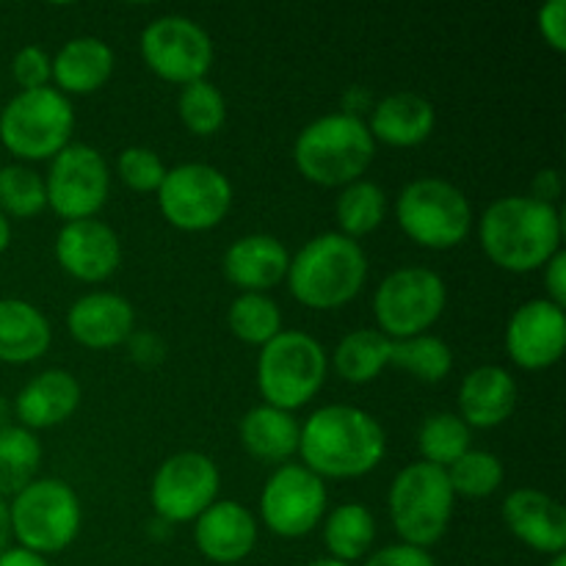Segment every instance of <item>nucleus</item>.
<instances>
[{
    "mask_svg": "<svg viewBox=\"0 0 566 566\" xmlns=\"http://www.w3.org/2000/svg\"><path fill=\"white\" fill-rule=\"evenodd\" d=\"M75 108L59 88L17 92L0 111V144L20 160H50L72 142Z\"/></svg>",
    "mask_w": 566,
    "mask_h": 566,
    "instance_id": "9",
    "label": "nucleus"
},
{
    "mask_svg": "<svg viewBox=\"0 0 566 566\" xmlns=\"http://www.w3.org/2000/svg\"><path fill=\"white\" fill-rule=\"evenodd\" d=\"M11 247V221L0 213V254Z\"/></svg>",
    "mask_w": 566,
    "mask_h": 566,
    "instance_id": "47",
    "label": "nucleus"
},
{
    "mask_svg": "<svg viewBox=\"0 0 566 566\" xmlns=\"http://www.w3.org/2000/svg\"><path fill=\"white\" fill-rule=\"evenodd\" d=\"M457 509L448 475L429 462L401 468L387 490V512L398 542L412 547H434L448 534Z\"/></svg>",
    "mask_w": 566,
    "mask_h": 566,
    "instance_id": "7",
    "label": "nucleus"
},
{
    "mask_svg": "<svg viewBox=\"0 0 566 566\" xmlns=\"http://www.w3.org/2000/svg\"><path fill=\"white\" fill-rule=\"evenodd\" d=\"M387 210H390V199H387L385 188H381L379 182L363 177V180L340 188V193H337V232L352 238V241H359V238L370 235V232H376L385 224Z\"/></svg>",
    "mask_w": 566,
    "mask_h": 566,
    "instance_id": "30",
    "label": "nucleus"
},
{
    "mask_svg": "<svg viewBox=\"0 0 566 566\" xmlns=\"http://www.w3.org/2000/svg\"><path fill=\"white\" fill-rule=\"evenodd\" d=\"M258 517L238 501H216L193 520V542L208 562L241 564L258 547Z\"/></svg>",
    "mask_w": 566,
    "mask_h": 566,
    "instance_id": "20",
    "label": "nucleus"
},
{
    "mask_svg": "<svg viewBox=\"0 0 566 566\" xmlns=\"http://www.w3.org/2000/svg\"><path fill=\"white\" fill-rule=\"evenodd\" d=\"M9 523L17 547L44 558L64 553L81 534V495L64 479H36L9 501Z\"/></svg>",
    "mask_w": 566,
    "mask_h": 566,
    "instance_id": "8",
    "label": "nucleus"
},
{
    "mask_svg": "<svg viewBox=\"0 0 566 566\" xmlns=\"http://www.w3.org/2000/svg\"><path fill=\"white\" fill-rule=\"evenodd\" d=\"M307 566H352V564H343V562H337V558L324 556V558H315V562H310Z\"/></svg>",
    "mask_w": 566,
    "mask_h": 566,
    "instance_id": "49",
    "label": "nucleus"
},
{
    "mask_svg": "<svg viewBox=\"0 0 566 566\" xmlns=\"http://www.w3.org/2000/svg\"><path fill=\"white\" fill-rule=\"evenodd\" d=\"M48 210L44 175L25 164L0 166V213L6 219H33Z\"/></svg>",
    "mask_w": 566,
    "mask_h": 566,
    "instance_id": "36",
    "label": "nucleus"
},
{
    "mask_svg": "<svg viewBox=\"0 0 566 566\" xmlns=\"http://www.w3.org/2000/svg\"><path fill=\"white\" fill-rule=\"evenodd\" d=\"M562 171L558 169H542L536 171L534 182H531L528 197L539 199V202L558 205V197H562Z\"/></svg>",
    "mask_w": 566,
    "mask_h": 566,
    "instance_id": "44",
    "label": "nucleus"
},
{
    "mask_svg": "<svg viewBox=\"0 0 566 566\" xmlns=\"http://www.w3.org/2000/svg\"><path fill=\"white\" fill-rule=\"evenodd\" d=\"M42 468V442L33 431L11 423L0 429V497L11 501L39 479Z\"/></svg>",
    "mask_w": 566,
    "mask_h": 566,
    "instance_id": "31",
    "label": "nucleus"
},
{
    "mask_svg": "<svg viewBox=\"0 0 566 566\" xmlns=\"http://www.w3.org/2000/svg\"><path fill=\"white\" fill-rule=\"evenodd\" d=\"M473 448V431L457 412H434L418 431L420 462L448 470L459 457Z\"/></svg>",
    "mask_w": 566,
    "mask_h": 566,
    "instance_id": "34",
    "label": "nucleus"
},
{
    "mask_svg": "<svg viewBox=\"0 0 566 566\" xmlns=\"http://www.w3.org/2000/svg\"><path fill=\"white\" fill-rule=\"evenodd\" d=\"M479 243L486 260L501 271L534 274L564 249L562 210L528 193H509L481 213Z\"/></svg>",
    "mask_w": 566,
    "mask_h": 566,
    "instance_id": "2",
    "label": "nucleus"
},
{
    "mask_svg": "<svg viewBox=\"0 0 566 566\" xmlns=\"http://www.w3.org/2000/svg\"><path fill=\"white\" fill-rule=\"evenodd\" d=\"M448 484L453 495L468 497V501H484L492 497L503 486L506 470H503L501 457L481 448H470L464 457H459L451 468L446 470Z\"/></svg>",
    "mask_w": 566,
    "mask_h": 566,
    "instance_id": "35",
    "label": "nucleus"
},
{
    "mask_svg": "<svg viewBox=\"0 0 566 566\" xmlns=\"http://www.w3.org/2000/svg\"><path fill=\"white\" fill-rule=\"evenodd\" d=\"M329 365L348 385H370L390 365V340L379 329H352L337 340Z\"/></svg>",
    "mask_w": 566,
    "mask_h": 566,
    "instance_id": "29",
    "label": "nucleus"
},
{
    "mask_svg": "<svg viewBox=\"0 0 566 566\" xmlns=\"http://www.w3.org/2000/svg\"><path fill=\"white\" fill-rule=\"evenodd\" d=\"M329 509L326 481L302 462L274 468L260 492V523L280 539H302L313 534Z\"/></svg>",
    "mask_w": 566,
    "mask_h": 566,
    "instance_id": "14",
    "label": "nucleus"
},
{
    "mask_svg": "<svg viewBox=\"0 0 566 566\" xmlns=\"http://www.w3.org/2000/svg\"><path fill=\"white\" fill-rule=\"evenodd\" d=\"M287 291L307 310H340L363 293L368 282V254L363 243L337 230L321 232L291 254Z\"/></svg>",
    "mask_w": 566,
    "mask_h": 566,
    "instance_id": "3",
    "label": "nucleus"
},
{
    "mask_svg": "<svg viewBox=\"0 0 566 566\" xmlns=\"http://www.w3.org/2000/svg\"><path fill=\"white\" fill-rule=\"evenodd\" d=\"M390 365L407 370L423 385H440L453 370V352L442 337L415 335L407 340H390Z\"/></svg>",
    "mask_w": 566,
    "mask_h": 566,
    "instance_id": "32",
    "label": "nucleus"
},
{
    "mask_svg": "<svg viewBox=\"0 0 566 566\" xmlns=\"http://www.w3.org/2000/svg\"><path fill=\"white\" fill-rule=\"evenodd\" d=\"M326 376L329 354L310 332L282 329L258 354V390L263 403L285 412H296L318 398Z\"/></svg>",
    "mask_w": 566,
    "mask_h": 566,
    "instance_id": "6",
    "label": "nucleus"
},
{
    "mask_svg": "<svg viewBox=\"0 0 566 566\" xmlns=\"http://www.w3.org/2000/svg\"><path fill=\"white\" fill-rule=\"evenodd\" d=\"M227 326L241 343L263 348L282 332V310L269 293H238L227 310Z\"/></svg>",
    "mask_w": 566,
    "mask_h": 566,
    "instance_id": "33",
    "label": "nucleus"
},
{
    "mask_svg": "<svg viewBox=\"0 0 566 566\" xmlns=\"http://www.w3.org/2000/svg\"><path fill=\"white\" fill-rule=\"evenodd\" d=\"M376 142L363 116L332 111L318 116L293 142V164L307 182L321 188H346L368 175Z\"/></svg>",
    "mask_w": 566,
    "mask_h": 566,
    "instance_id": "4",
    "label": "nucleus"
},
{
    "mask_svg": "<svg viewBox=\"0 0 566 566\" xmlns=\"http://www.w3.org/2000/svg\"><path fill=\"white\" fill-rule=\"evenodd\" d=\"M517 379L501 365H479L459 385L457 415L470 431H490L517 412Z\"/></svg>",
    "mask_w": 566,
    "mask_h": 566,
    "instance_id": "22",
    "label": "nucleus"
},
{
    "mask_svg": "<svg viewBox=\"0 0 566 566\" xmlns=\"http://www.w3.org/2000/svg\"><path fill=\"white\" fill-rule=\"evenodd\" d=\"M547 566H566V553H558V556H553Z\"/></svg>",
    "mask_w": 566,
    "mask_h": 566,
    "instance_id": "50",
    "label": "nucleus"
},
{
    "mask_svg": "<svg viewBox=\"0 0 566 566\" xmlns=\"http://www.w3.org/2000/svg\"><path fill=\"white\" fill-rule=\"evenodd\" d=\"M116 55L111 44L99 36L66 39L53 55V88L64 97H86L99 92L111 81Z\"/></svg>",
    "mask_w": 566,
    "mask_h": 566,
    "instance_id": "25",
    "label": "nucleus"
},
{
    "mask_svg": "<svg viewBox=\"0 0 566 566\" xmlns=\"http://www.w3.org/2000/svg\"><path fill=\"white\" fill-rule=\"evenodd\" d=\"M221 492V473L208 453L180 451L158 464L149 484V503L160 523H193Z\"/></svg>",
    "mask_w": 566,
    "mask_h": 566,
    "instance_id": "15",
    "label": "nucleus"
},
{
    "mask_svg": "<svg viewBox=\"0 0 566 566\" xmlns=\"http://www.w3.org/2000/svg\"><path fill=\"white\" fill-rule=\"evenodd\" d=\"M48 208L61 221L97 219L111 193V166L97 147L70 142L55 158H50L44 175Z\"/></svg>",
    "mask_w": 566,
    "mask_h": 566,
    "instance_id": "13",
    "label": "nucleus"
},
{
    "mask_svg": "<svg viewBox=\"0 0 566 566\" xmlns=\"http://www.w3.org/2000/svg\"><path fill=\"white\" fill-rule=\"evenodd\" d=\"M81 381L70 370L48 368L22 385L11 403V412H14L17 426L36 434V431L66 423L81 407Z\"/></svg>",
    "mask_w": 566,
    "mask_h": 566,
    "instance_id": "21",
    "label": "nucleus"
},
{
    "mask_svg": "<svg viewBox=\"0 0 566 566\" xmlns=\"http://www.w3.org/2000/svg\"><path fill=\"white\" fill-rule=\"evenodd\" d=\"M53 326L36 304L25 298H0V363L31 365L48 354Z\"/></svg>",
    "mask_w": 566,
    "mask_h": 566,
    "instance_id": "27",
    "label": "nucleus"
},
{
    "mask_svg": "<svg viewBox=\"0 0 566 566\" xmlns=\"http://www.w3.org/2000/svg\"><path fill=\"white\" fill-rule=\"evenodd\" d=\"M66 332L77 346L88 348V352L119 348L136 332V310L122 293H83L66 310Z\"/></svg>",
    "mask_w": 566,
    "mask_h": 566,
    "instance_id": "18",
    "label": "nucleus"
},
{
    "mask_svg": "<svg viewBox=\"0 0 566 566\" xmlns=\"http://www.w3.org/2000/svg\"><path fill=\"white\" fill-rule=\"evenodd\" d=\"M238 437H241V446L249 457L280 468V464L293 462L298 457L302 423L293 412L258 403L241 418Z\"/></svg>",
    "mask_w": 566,
    "mask_h": 566,
    "instance_id": "26",
    "label": "nucleus"
},
{
    "mask_svg": "<svg viewBox=\"0 0 566 566\" xmlns=\"http://www.w3.org/2000/svg\"><path fill=\"white\" fill-rule=\"evenodd\" d=\"M385 453V426L352 403H326L302 423L298 457L324 481L363 479L379 468Z\"/></svg>",
    "mask_w": 566,
    "mask_h": 566,
    "instance_id": "1",
    "label": "nucleus"
},
{
    "mask_svg": "<svg viewBox=\"0 0 566 566\" xmlns=\"http://www.w3.org/2000/svg\"><path fill=\"white\" fill-rule=\"evenodd\" d=\"M11 75H14L20 92L53 86V55L39 44H25L11 59Z\"/></svg>",
    "mask_w": 566,
    "mask_h": 566,
    "instance_id": "39",
    "label": "nucleus"
},
{
    "mask_svg": "<svg viewBox=\"0 0 566 566\" xmlns=\"http://www.w3.org/2000/svg\"><path fill=\"white\" fill-rule=\"evenodd\" d=\"M11 547V523H9V501L0 497V553Z\"/></svg>",
    "mask_w": 566,
    "mask_h": 566,
    "instance_id": "46",
    "label": "nucleus"
},
{
    "mask_svg": "<svg viewBox=\"0 0 566 566\" xmlns=\"http://www.w3.org/2000/svg\"><path fill=\"white\" fill-rule=\"evenodd\" d=\"M398 227L412 243L448 252L473 232V205L457 182L446 177H415L398 191L392 205Z\"/></svg>",
    "mask_w": 566,
    "mask_h": 566,
    "instance_id": "5",
    "label": "nucleus"
},
{
    "mask_svg": "<svg viewBox=\"0 0 566 566\" xmlns=\"http://www.w3.org/2000/svg\"><path fill=\"white\" fill-rule=\"evenodd\" d=\"M368 130L376 144L396 149L420 147L437 127V111L429 97L418 92H392L370 108Z\"/></svg>",
    "mask_w": 566,
    "mask_h": 566,
    "instance_id": "24",
    "label": "nucleus"
},
{
    "mask_svg": "<svg viewBox=\"0 0 566 566\" xmlns=\"http://www.w3.org/2000/svg\"><path fill=\"white\" fill-rule=\"evenodd\" d=\"M169 166L153 147H125L116 155V177L136 193H158Z\"/></svg>",
    "mask_w": 566,
    "mask_h": 566,
    "instance_id": "38",
    "label": "nucleus"
},
{
    "mask_svg": "<svg viewBox=\"0 0 566 566\" xmlns=\"http://www.w3.org/2000/svg\"><path fill=\"white\" fill-rule=\"evenodd\" d=\"M363 566H437V562L429 551H423V547L396 542V545H385L379 547V551H370L368 556L363 558Z\"/></svg>",
    "mask_w": 566,
    "mask_h": 566,
    "instance_id": "40",
    "label": "nucleus"
},
{
    "mask_svg": "<svg viewBox=\"0 0 566 566\" xmlns=\"http://www.w3.org/2000/svg\"><path fill=\"white\" fill-rule=\"evenodd\" d=\"M542 282H545V298L566 310V252L553 254L545 265H542Z\"/></svg>",
    "mask_w": 566,
    "mask_h": 566,
    "instance_id": "42",
    "label": "nucleus"
},
{
    "mask_svg": "<svg viewBox=\"0 0 566 566\" xmlns=\"http://www.w3.org/2000/svg\"><path fill=\"white\" fill-rule=\"evenodd\" d=\"M61 271L83 285L111 280L122 265V241L103 219L66 221L53 243Z\"/></svg>",
    "mask_w": 566,
    "mask_h": 566,
    "instance_id": "17",
    "label": "nucleus"
},
{
    "mask_svg": "<svg viewBox=\"0 0 566 566\" xmlns=\"http://www.w3.org/2000/svg\"><path fill=\"white\" fill-rule=\"evenodd\" d=\"M448 307V285L434 269L401 265L374 293L376 329L387 340H407L434 329Z\"/></svg>",
    "mask_w": 566,
    "mask_h": 566,
    "instance_id": "10",
    "label": "nucleus"
},
{
    "mask_svg": "<svg viewBox=\"0 0 566 566\" xmlns=\"http://www.w3.org/2000/svg\"><path fill=\"white\" fill-rule=\"evenodd\" d=\"M0 566H50V562L44 556L25 551V547L11 545L0 553Z\"/></svg>",
    "mask_w": 566,
    "mask_h": 566,
    "instance_id": "45",
    "label": "nucleus"
},
{
    "mask_svg": "<svg viewBox=\"0 0 566 566\" xmlns=\"http://www.w3.org/2000/svg\"><path fill=\"white\" fill-rule=\"evenodd\" d=\"M566 310L542 298L520 304L506 324V354L517 368L547 370L564 357Z\"/></svg>",
    "mask_w": 566,
    "mask_h": 566,
    "instance_id": "16",
    "label": "nucleus"
},
{
    "mask_svg": "<svg viewBox=\"0 0 566 566\" xmlns=\"http://www.w3.org/2000/svg\"><path fill=\"white\" fill-rule=\"evenodd\" d=\"M177 114H180L182 127L193 136H216L227 122V99L221 88L205 77V81H193L180 88Z\"/></svg>",
    "mask_w": 566,
    "mask_h": 566,
    "instance_id": "37",
    "label": "nucleus"
},
{
    "mask_svg": "<svg viewBox=\"0 0 566 566\" xmlns=\"http://www.w3.org/2000/svg\"><path fill=\"white\" fill-rule=\"evenodd\" d=\"M11 403L6 401L3 396H0V429H6V426H11Z\"/></svg>",
    "mask_w": 566,
    "mask_h": 566,
    "instance_id": "48",
    "label": "nucleus"
},
{
    "mask_svg": "<svg viewBox=\"0 0 566 566\" xmlns=\"http://www.w3.org/2000/svg\"><path fill=\"white\" fill-rule=\"evenodd\" d=\"M503 523L517 542L542 556H558L566 551V512L547 492L523 486L503 497Z\"/></svg>",
    "mask_w": 566,
    "mask_h": 566,
    "instance_id": "19",
    "label": "nucleus"
},
{
    "mask_svg": "<svg viewBox=\"0 0 566 566\" xmlns=\"http://www.w3.org/2000/svg\"><path fill=\"white\" fill-rule=\"evenodd\" d=\"M125 346L130 348V357L136 359L138 365H147V368L164 363V357H166L164 340H160L155 332H133L130 340H127Z\"/></svg>",
    "mask_w": 566,
    "mask_h": 566,
    "instance_id": "43",
    "label": "nucleus"
},
{
    "mask_svg": "<svg viewBox=\"0 0 566 566\" xmlns=\"http://www.w3.org/2000/svg\"><path fill=\"white\" fill-rule=\"evenodd\" d=\"M155 197H158L160 216L175 230L208 232L227 219L235 188L230 177L213 164L191 160V164L171 166Z\"/></svg>",
    "mask_w": 566,
    "mask_h": 566,
    "instance_id": "11",
    "label": "nucleus"
},
{
    "mask_svg": "<svg viewBox=\"0 0 566 566\" xmlns=\"http://www.w3.org/2000/svg\"><path fill=\"white\" fill-rule=\"evenodd\" d=\"M291 252L285 243L269 232H249L230 243L221 258L227 282L241 293H269L285 282Z\"/></svg>",
    "mask_w": 566,
    "mask_h": 566,
    "instance_id": "23",
    "label": "nucleus"
},
{
    "mask_svg": "<svg viewBox=\"0 0 566 566\" xmlns=\"http://www.w3.org/2000/svg\"><path fill=\"white\" fill-rule=\"evenodd\" d=\"M536 28L545 44L556 53H566V3L564 0H547L536 11Z\"/></svg>",
    "mask_w": 566,
    "mask_h": 566,
    "instance_id": "41",
    "label": "nucleus"
},
{
    "mask_svg": "<svg viewBox=\"0 0 566 566\" xmlns=\"http://www.w3.org/2000/svg\"><path fill=\"white\" fill-rule=\"evenodd\" d=\"M324 531V547L329 558H337L343 564L363 562L376 542V520L365 503L348 501L340 506L329 509L321 520Z\"/></svg>",
    "mask_w": 566,
    "mask_h": 566,
    "instance_id": "28",
    "label": "nucleus"
},
{
    "mask_svg": "<svg viewBox=\"0 0 566 566\" xmlns=\"http://www.w3.org/2000/svg\"><path fill=\"white\" fill-rule=\"evenodd\" d=\"M138 50L153 75L180 88L205 81L216 61L208 28L186 14H164L147 22L138 36Z\"/></svg>",
    "mask_w": 566,
    "mask_h": 566,
    "instance_id": "12",
    "label": "nucleus"
}]
</instances>
